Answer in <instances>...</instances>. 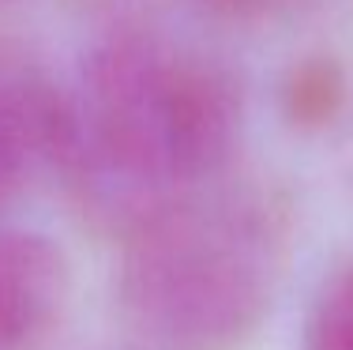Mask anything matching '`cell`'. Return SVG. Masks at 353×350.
I'll list each match as a JSON object with an SVG mask.
<instances>
[{
    "label": "cell",
    "mask_w": 353,
    "mask_h": 350,
    "mask_svg": "<svg viewBox=\"0 0 353 350\" xmlns=\"http://www.w3.org/2000/svg\"><path fill=\"white\" fill-rule=\"evenodd\" d=\"M301 350H353V260L319 282Z\"/></svg>",
    "instance_id": "6"
},
{
    "label": "cell",
    "mask_w": 353,
    "mask_h": 350,
    "mask_svg": "<svg viewBox=\"0 0 353 350\" xmlns=\"http://www.w3.org/2000/svg\"><path fill=\"white\" fill-rule=\"evenodd\" d=\"M346 102V76L331 57H308L293 64L282 83V110L301 128H319L334 121Z\"/></svg>",
    "instance_id": "5"
},
{
    "label": "cell",
    "mask_w": 353,
    "mask_h": 350,
    "mask_svg": "<svg viewBox=\"0 0 353 350\" xmlns=\"http://www.w3.org/2000/svg\"><path fill=\"white\" fill-rule=\"evenodd\" d=\"M79 113L30 72L0 68V200L23 185L38 158L68 162Z\"/></svg>",
    "instance_id": "4"
},
{
    "label": "cell",
    "mask_w": 353,
    "mask_h": 350,
    "mask_svg": "<svg viewBox=\"0 0 353 350\" xmlns=\"http://www.w3.org/2000/svg\"><path fill=\"white\" fill-rule=\"evenodd\" d=\"M72 290L68 253L49 233L0 230V347H27L53 328Z\"/></svg>",
    "instance_id": "3"
},
{
    "label": "cell",
    "mask_w": 353,
    "mask_h": 350,
    "mask_svg": "<svg viewBox=\"0 0 353 350\" xmlns=\"http://www.w3.org/2000/svg\"><path fill=\"white\" fill-rule=\"evenodd\" d=\"M218 12H230V15H271V12H285L293 8L297 0H207Z\"/></svg>",
    "instance_id": "7"
},
{
    "label": "cell",
    "mask_w": 353,
    "mask_h": 350,
    "mask_svg": "<svg viewBox=\"0 0 353 350\" xmlns=\"http://www.w3.org/2000/svg\"><path fill=\"white\" fill-rule=\"evenodd\" d=\"M68 166L121 193L139 226L173 188L207 181L241 136V90L225 68L165 41L124 35L87 64V106Z\"/></svg>",
    "instance_id": "1"
},
{
    "label": "cell",
    "mask_w": 353,
    "mask_h": 350,
    "mask_svg": "<svg viewBox=\"0 0 353 350\" xmlns=\"http://www.w3.org/2000/svg\"><path fill=\"white\" fill-rule=\"evenodd\" d=\"M121 302L170 350H222L271 305V230L230 200H165L132 226Z\"/></svg>",
    "instance_id": "2"
}]
</instances>
